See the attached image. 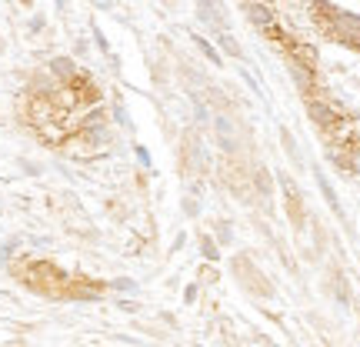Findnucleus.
Instances as JSON below:
<instances>
[{"label":"nucleus","mask_w":360,"mask_h":347,"mask_svg":"<svg viewBox=\"0 0 360 347\" xmlns=\"http://www.w3.org/2000/svg\"><path fill=\"white\" fill-rule=\"evenodd\" d=\"M317 184H321V191H323V197H327V204L334 207V211L341 214V200H337V194H334V187H330V180L323 177V174H317Z\"/></svg>","instance_id":"obj_9"},{"label":"nucleus","mask_w":360,"mask_h":347,"mask_svg":"<svg viewBox=\"0 0 360 347\" xmlns=\"http://www.w3.org/2000/svg\"><path fill=\"white\" fill-rule=\"evenodd\" d=\"M193 40H197V47L204 50V57H207L210 64H214V67H220V54H217V50L210 47V40H204V37H193Z\"/></svg>","instance_id":"obj_13"},{"label":"nucleus","mask_w":360,"mask_h":347,"mask_svg":"<svg viewBox=\"0 0 360 347\" xmlns=\"http://www.w3.org/2000/svg\"><path fill=\"white\" fill-rule=\"evenodd\" d=\"M247 17L250 24H260V27H274V20H277L267 3H247Z\"/></svg>","instance_id":"obj_4"},{"label":"nucleus","mask_w":360,"mask_h":347,"mask_svg":"<svg viewBox=\"0 0 360 347\" xmlns=\"http://www.w3.org/2000/svg\"><path fill=\"white\" fill-rule=\"evenodd\" d=\"M17 237H14V241H7V244H0V264H7V261H10V257H14V251H17Z\"/></svg>","instance_id":"obj_16"},{"label":"nucleus","mask_w":360,"mask_h":347,"mask_svg":"<svg viewBox=\"0 0 360 347\" xmlns=\"http://www.w3.org/2000/svg\"><path fill=\"white\" fill-rule=\"evenodd\" d=\"M290 74H294V80L301 84V91L310 94V87H314V71H307V67H301V64H290Z\"/></svg>","instance_id":"obj_7"},{"label":"nucleus","mask_w":360,"mask_h":347,"mask_svg":"<svg viewBox=\"0 0 360 347\" xmlns=\"http://www.w3.org/2000/svg\"><path fill=\"white\" fill-rule=\"evenodd\" d=\"M214 281H217V270H204V268H200V284H214Z\"/></svg>","instance_id":"obj_19"},{"label":"nucleus","mask_w":360,"mask_h":347,"mask_svg":"<svg viewBox=\"0 0 360 347\" xmlns=\"http://www.w3.org/2000/svg\"><path fill=\"white\" fill-rule=\"evenodd\" d=\"M137 157H140V164H151V157H147V151H144L140 144H137Z\"/></svg>","instance_id":"obj_22"},{"label":"nucleus","mask_w":360,"mask_h":347,"mask_svg":"<svg viewBox=\"0 0 360 347\" xmlns=\"http://www.w3.org/2000/svg\"><path fill=\"white\" fill-rule=\"evenodd\" d=\"M254 184L260 187V200L270 207V177H267V167H254Z\"/></svg>","instance_id":"obj_6"},{"label":"nucleus","mask_w":360,"mask_h":347,"mask_svg":"<svg viewBox=\"0 0 360 347\" xmlns=\"http://www.w3.org/2000/svg\"><path fill=\"white\" fill-rule=\"evenodd\" d=\"M281 184H284V191H287V204H290V214L301 221V191H297V184H294L290 177H281Z\"/></svg>","instance_id":"obj_5"},{"label":"nucleus","mask_w":360,"mask_h":347,"mask_svg":"<svg viewBox=\"0 0 360 347\" xmlns=\"http://www.w3.org/2000/svg\"><path fill=\"white\" fill-rule=\"evenodd\" d=\"M197 14H200V20H207V24H214V27H224V20H220V14H217L214 3H200Z\"/></svg>","instance_id":"obj_10"},{"label":"nucleus","mask_w":360,"mask_h":347,"mask_svg":"<svg viewBox=\"0 0 360 347\" xmlns=\"http://www.w3.org/2000/svg\"><path fill=\"white\" fill-rule=\"evenodd\" d=\"M193 114H197V120H200V124H207V120H210L207 104H200V97H197V94H193Z\"/></svg>","instance_id":"obj_17"},{"label":"nucleus","mask_w":360,"mask_h":347,"mask_svg":"<svg viewBox=\"0 0 360 347\" xmlns=\"http://www.w3.org/2000/svg\"><path fill=\"white\" fill-rule=\"evenodd\" d=\"M47 74L57 80L60 87H67V84L80 74V67H77L74 57H50V64H47Z\"/></svg>","instance_id":"obj_3"},{"label":"nucleus","mask_w":360,"mask_h":347,"mask_svg":"<svg viewBox=\"0 0 360 347\" xmlns=\"http://www.w3.org/2000/svg\"><path fill=\"white\" fill-rule=\"evenodd\" d=\"M111 288L120 290V294H133V290H137V281H131V277H117V281H111Z\"/></svg>","instance_id":"obj_15"},{"label":"nucleus","mask_w":360,"mask_h":347,"mask_svg":"<svg viewBox=\"0 0 360 347\" xmlns=\"http://www.w3.org/2000/svg\"><path fill=\"white\" fill-rule=\"evenodd\" d=\"M210 124H214V140H217V147L227 157L240 154V127H237V120L230 114H217V117H210Z\"/></svg>","instance_id":"obj_1"},{"label":"nucleus","mask_w":360,"mask_h":347,"mask_svg":"<svg viewBox=\"0 0 360 347\" xmlns=\"http://www.w3.org/2000/svg\"><path fill=\"white\" fill-rule=\"evenodd\" d=\"M217 40H220V47H224V54H230V57H240L244 50H240V44L230 37V34H217Z\"/></svg>","instance_id":"obj_11"},{"label":"nucleus","mask_w":360,"mask_h":347,"mask_svg":"<svg viewBox=\"0 0 360 347\" xmlns=\"http://www.w3.org/2000/svg\"><path fill=\"white\" fill-rule=\"evenodd\" d=\"M94 40H97V47H100V50H107V40H104V34H100V30H94Z\"/></svg>","instance_id":"obj_21"},{"label":"nucleus","mask_w":360,"mask_h":347,"mask_svg":"<svg viewBox=\"0 0 360 347\" xmlns=\"http://www.w3.org/2000/svg\"><path fill=\"white\" fill-rule=\"evenodd\" d=\"M281 140H284V147H287V154H290V160H294V164H301V151H297V144H294L290 131H281Z\"/></svg>","instance_id":"obj_14"},{"label":"nucleus","mask_w":360,"mask_h":347,"mask_svg":"<svg viewBox=\"0 0 360 347\" xmlns=\"http://www.w3.org/2000/svg\"><path fill=\"white\" fill-rule=\"evenodd\" d=\"M307 117L321 127V131H337L343 120L337 114V107L334 104H327L323 97H307Z\"/></svg>","instance_id":"obj_2"},{"label":"nucleus","mask_w":360,"mask_h":347,"mask_svg":"<svg viewBox=\"0 0 360 347\" xmlns=\"http://www.w3.org/2000/svg\"><path fill=\"white\" fill-rule=\"evenodd\" d=\"M184 301H187V304H193V301H197V284H190V288L184 290Z\"/></svg>","instance_id":"obj_20"},{"label":"nucleus","mask_w":360,"mask_h":347,"mask_svg":"<svg viewBox=\"0 0 360 347\" xmlns=\"http://www.w3.org/2000/svg\"><path fill=\"white\" fill-rule=\"evenodd\" d=\"M114 117H117V124H120V127H131V120H127V111H124L120 104L114 107Z\"/></svg>","instance_id":"obj_18"},{"label":"nucleus","mask_w":360,"mask_h":347,"mask_svg":"<svg viewBox=\"0 0 360 347\" xmlns=\"http://www.w3.org/2000/svg\"><path fill=\"white\" fill-rule=\"evenodd\" d=\"M343 167L354 174V177H360V140L357 144H350V151H347V157H343Z\"/></svg>","instance_id":"obj_8"},{"label":"nucleus","mask_w":360,"mask_h":347,"mask_svg":"<svg viewBox=\"0 0 360 347\" xmlns=\"http://www.w3.org/2000/svg\"><path fill=\"white\" fill-rule=\"evenodd\" d=\"M200 254L207 257L210 264H217V261H220V254H217V244H214L210 237H200Z\"/></svg>","instance_id":"obj_12"}]
</instances>
